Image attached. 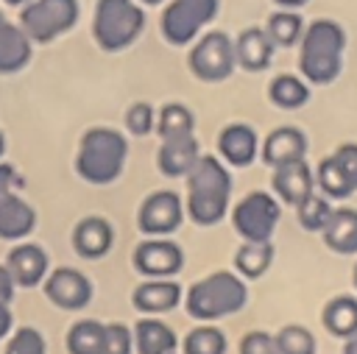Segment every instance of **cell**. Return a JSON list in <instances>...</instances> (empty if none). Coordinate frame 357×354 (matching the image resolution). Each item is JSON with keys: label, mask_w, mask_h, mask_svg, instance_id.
<instances>
[{"label": "cell", "mask_w": 357, "mask_h": 354, "mask_svg": "<svg viewBox=\"0 0 357 354\" xmlns=\"http://www.w3.org/2000/svg\"><path fill=\"white\" fill-rule=\"evenodd\" d=\"M354 287H357V265H354Z\"/></svg>", "instance_id": "7dc6e473"}, {"label": "cell", "mask_w": 357, "mask_h": 354, "mask_svg": "<svg viewBox=\"0 0 357 354\" xmlns=\"http://www.w3.org/2000/svg\"><path fill=\"white\" fill-rule=\"evenodd\" d=\"M273 262V245L271 243H248L243 240V245L234 254V268L243 279H259Z\"/></svg>", "instance_id": "484cf974"}, {"label": "cell", "mask_w": 357, "mask_h": 354, "mask_svg": "<svg viewBox=\"0 0 357 354\" xmlns=\"http://www.w3.org/2000/svg\"><path fill=\"white\" fill-rule=\"evenodd\" d=\"M329 215H332V206H329L326 195H318L315 190H312L301 203H296V217H298V223H301L307 231H321V229L326 226Z\"/></svg>", "instance_id": "1f68e13d"}, {"label": "cell", "mask_w": 357, "mask_h": 354, "mask_svg": "<svg viewBox=\"0 0 357 354\" xmlns=\"http://www.w3.org/2000/svg\"><path fill=\"white\" fill-rule=\"evenodd\" d=\"M332 159L337 162V167L343 170V176L349 178V184H351L354 192H357V145H351V142L340 145V148L332 153Z\"/></svg>", "instance_id": "74e56055"}, {"label": "cell", "mask_w": 357, "mask_h": 354, "mask_svg": "<svg viewBox=\"0 0 357 354\" xmlns=\"http://www.w3.org/2000/svg\"><path fill=\"white\" fill-rule=\"evenodd\" d=\"M114 245V229L106 217L100 215H89L81 217L73 229V248L75 254H81L84 259H100L112 251Z\"/></svg>", "instance_id": "5bb4252c"}, {"label": "cell", "mask_w": 357, "mask_h": 354, "mask_svg": "<svg viewBox=\"0 0 357 354\" xmlns=\"http://www.w3.org/2000/svg\"><path fill=\"white\" fill-rule=\"evenodd\" d=\"M47 251L36 243H20L8 251L6 268L17 287H36L47 276Z\"/></svg>", "instance_id": "4fadbf2b"}, {"label": "cell", "mask_w": 357, "mask_h": 354, "mask_svg": "<svg viewBox=\"0 0 357 354\" xmlns=\"http://www.w3.org/2000/svg\"><path fill=\"white\" fill-rule=\"evenodd\" d=\"M268 95H271L273 106H279V109H301L310 100V86L301 78H296L290 72H282L271 81Z\"/></svg>", "instance_id": "4316f807"}, {"label": "cell", "mask_w": 357, "mask_h": 354, "mask_svg": "<svg viewBox=\"0 0 357 354\" xmlns=\"http://www.w3.org/2000/svg\"><path fill=\"white\" fill-rule=\"evenodd\" d=\"M220 0H170L162 11V36L170 45H190L215 17H218Z\"/></svg>", "instance_id": "52a82bcc"}, {"label": "cell", "mask_w": 357, "mask_h": 354, "mask_svg": "<svg viewBox=\"0 0 357 354\" xmlns=\"http://www.w3.org/2000/svg\"><path fill=\"white\" fill-rule=\"evenodd\" d=\"M324 326L335 337H351L357 332V298L337 295L324 307Z\"/></svg>", "instance_id": "d4e9b609"}, {"label": "cell", "mask_w": 357, "mask_h": 354, "mask_svg": "<svg viewBox=\"0 0 357 354\" xmlns=\"http://www.w3.org/2000/svg\"><path fill=\"white\" fill-rule=\"evenodd\" d=\"M279 354H315V337L310 329L290 323L284 329H279V334H273Z\"/></svg>", "instance_id": "d6a6232c"}, {"label": "cell", "mask_w": 357, "mask_h": 354, "mask_svg": "<svg viewBox=\"0 0 357 354\" xmlns=\"http://www.w3.org/2000/svg\"><path fill=\"white\" fill-rule=\"evenodd\" d=\"M131 262L148 279H170L184 268V251L167 237H148L134 248Z\"/></svg>", "instance_id": "8fae6325"}, {"label": "cell", "mask_w": 357, "mask_h": 354, "mask_svg": "<svg viewBox=\"0 0 357 354\" xmlns=\"http://www.w3.org/2000/svg\"><path fill=\"white\" fill-rule=\"evenodd\" d=\"M346 33L335 20H315L301 33L298 70L310 84H332L343 70Z\"/></svg>", "instance_id": "7a4b0ae2"}, {"label": "cell", "mask_w": 357, "mask_h": 354, "mask_svg": "<svg viewBox=\"0 0 357 354\" xmlns=\"http://www.w3.org/2000/svg\"><path fill=\"white\" fill-rule=\"evenodd\" d=\"M36 212L17 192L0 195V240H22L33 231Z\"/></svg>", "instance_id": "7402d4cb"}, {"label": "cell", "mask_w": 357, "mask_h": 354, "mask_svg": "<svg viewBox=\"0 0 357 354\" xmlns=\"http://www.w3.org/2000/svg\"><path fill=\"white\" fill-rule=\"evenodd\" d=\"M231 176L218 156L201 153L192 170L187 173V203L184 212L198 226H215L229 212Z\"/></svg>", "instance_id": "6da1fadb"}, {"label": "cell", "mask_w": 357, "mask_h": 354, "mask_svg": "<svg viewBox=\"0 0 357 354\" xmlns=\"http://www.w3.org/2000/svg\"><path fill=\"white\" fill-rule=\"evenodd\" d=\"M343 354H357V332L351 337H346V346H343Z\"/></svg>", "instance_id": "b9f144b4"}, {"label": "cell", "mask_w": 357, "mask_h": 354, "mask_svg": "<svg viewBox=\"0 0 357 354\" xmlns=\"http://www.w3.org/2000/svg\"><path fill=\"white\" fill-rule=\"evenodd\" d=\"M181 351L184 354H226V334L209 323L195 326L181 340Z\"/></svg>", "instance_id": "f546056e"}, {"label": "cell", "mask_w": 357, "mask_h": 354, "mask_svg": "<svg viewBox=\"0 0 357 354\" xmlns=\"http://www.w3.org/2000/svg\"><path fill=\"white\" fill-rule=\"evenodd\" d=\"M304 156H307V137L293 125H282V128L271 131L262 142V162L271 167L298 162Z\"/></svg>", "instance_id": "d6986e66"}, {"label": "cell", "mask_w": 357, "mask_h": 354, "mask_svg": "<svg viewBox=\"0 0 357 354\" xmlns=\"http://www.w3.org/2000/svg\"><path fill=\"white\" fill-rule=\"evenodd\" d=\"M245 301H248V287L243 276L231 270H215L187 290L184 309L190 318L209 323V321L240 312Z\"/></svg>", "instance_id": "3957f363"}, {"label": "cell", "mask_w": 357, "mask_h": 354, "mask_svg": "<svg viewBox=\"0 0 357 354\" xmlns=\"http://www.w3.org/2000/svg\"><path fill=\"white\" fill-rule=\"evenodd\" d=\"M31 45L33 42L22 31V25H14L0 11V72H20L31 61Z\"/></svg>", "instance_id": "ffe728a7"}, {"label": "cell", "mask_w": 357, "mask_h": 354, "mask_svg": "<svg viewBox=\"0 0 357 354\" xmlns=\"http://www.w3.org/2000/svg\"><path fill=\"white\" fill-rule=\"evenodd\" d=\"M128 159V142L120 131L95 125L84 131L78 142V156H75V170L84 181L89 184H112Z\"/></svg>", "instance_id": "277c9868"}, {"label": "cell", "mask_w": 357, "mask_h": 354, "mask_svg": "<svg viewBox=\"0 0 357 354\" xmlns=\"http://www.w3.org/2000/svg\"><path fill=\"white\" fill-rule=\"evenodd\" d=\"M3 151H6V137H3V131H0V156H3Z\"/></svg>", "instance_id": "f6af8a7d"}, {"label": "cell", "mask_w": 357, "mask_h": 354, "mask_svg": "<svg viewBox=\"0 0 357 354\" xmlns=\"http://www.w3.org/2000/svg\"><path fill=\"white\" fill-rule=\"evenodd\" d=\"M22 184V178L17 176V170L11 164H0V195L17 192V187Z\"/></svg>", "instance_id": "f35d334b"}, {"label": "cell", "mask_w": 357, "mask_h": 354, "mask_svg": "<svg viewBox=\"0 0 357 354\" xmlns=\"http://www.w3.org/2000/svg\"><path fill=\"white\" fill-rule=\"evenodd\" d=\"M11 332V309L8 304H0V340Z\"/></svg>", "instance_id": "60d3db41"}, {"label": "cell", "mask_w": 357, "mask_h": 354, "mask_svg": "<svg viewBox=\"0 0 357 354\" xmlns=\"http://www.w3.org/2000/svg\"><path fill=\"white\" fill-rule=\"evenodd\" d=\"M276 6H282V8H301L307 0H273Z\"/></svg>", "instance_id": "7bdbcfd3"}, {"label": "cell", "mask_w": 357, "mask_h": 354, "mask_svg": "<svg viewBox=\"0 0 357 354\" xmlns=\"http://www.w3.org/2000/svg\"><path fill=\"white\" fill-rule=\"evenodd\" d=\"M3 3H6V6H25L28 0H3Z\"/></svg>", "instance_id": "ee69618b"}, {"label": "cell", "mask_w": 357, "mask_h": 354, "mask_svg": "<svg viewBox=\"0 0 357 354\" xmlns=\"http://www.w3.org/2000/svg\"><path fill=\"white\" fill-rule=\"evenodd\" d=\"M45 295L59 309H84L92 301V282L78 268H56L45 276Z\"/></svg>", "instance_id": "7c38bea8"}, {"label": "cell", "mask_w": 357, "mask_h": 354, "mask_svg": "<svg viewBox=\"0 0 357 354\" xmlns=\"http://www.w3.org/2000/svg\"><path fill=\"white\" fill-rule=\"evenodd\" d=\"M81 14L78 0H28L20 11V25L31 42H53L75 28Z\"/></svg>", "instance_id": "8992f818"}, {"label": "cell", "mask_w": 357, "mask_h": 354, "mask_svg": "<svg viewBox=\"0 0 357 354\" xmlns=\"http://www.w3.org/2000/svg\"><path fill=\"white\" fill-rule=\"evenodd\" d=\"M14 279H11V273H8V268L6 265H0V304H8L11 298H14Z\"/></svg>", "instance_id": "ab89813d"}, {"label": "cell", "mask_w": 357, "mask_h": 354, "mask_svg": "<svg viewBox=\"0 0 357 354\" xmlns=\"http://www.w3.org/2000/svg\"><path fill=\"white\" fill-rule=\"evenodd\" d=\"M134 348L137 354H176L178 340L165 321L148 315L134 323Z\"/></svg>", "instance_id": "603a6c76"}, {"label": "cell", "mask_w": 357, "mask_h": 354, "mask_svg": "<svg viewBox=\"0 0 357 354\" xmlns=\"http://www.w3.org/2000/svg\"><path fill=\"white\" fill-rule=\"evenodd\" d=\"M279 201L271 192L254 190L245 198L237 201L234 212H231V223L234 231L248 240V243H271L276 223H279Z\"/></svg>", "instance_id": "ba28073f"}, {"label": "cell", "mask_w": 357, "mask_h": 354, "mask_svg": "<svg viewBox=\"0 0 357 354\" xmlns=\"http://www.w3.org/2000/svg\"><path fill=\"white\" fill-rule=\"evenodd\" d=\"M142 3H148V6H159L162 0H142Z\"/></svg>", "instance_id": "bcb514c9"}, {"label": "cell", "mask_w": 357, "mask_h": 354, "mask_svg": "<svg viewBox=\"0 0 357 354\" xmlns=\"http://www.w3.org/2000/svg\"><path fill=\"white\" fill-rule=\"evenodd\" d=\"M273 42L268 36L265 28H245L240 31V36L234 39V56H237V64L243 70H251V72H259L271 64L273 59Z\"/></svg>", "instance_id": "44dd1931"}, {"label": "cell", "mask_w": 357, "mask_h": 354, "mask_svg": "<svg viewBox=\"0 0 357 354\" xmlns=\"http://www.w3.org/2000/svg\"><path fill=\"white\" fill-rule=\"evenodd\" d=\"M240 354H279L273 334L268 332H248L240 340Z\"/></svg>", "instance_id": "8d00e7d4"}, {"label": "cell", "mask_w": 357, "mask_h": 354, "mask_svg": "<svg viewBox=\"0 0 357 354\" xmlns=\"http://www.w3.org/2000/svg\"><path fill=\"white\" fill-rule=\"evenodd\" d=\"M195 117L184 103H165L156 114V134L165 137H178V134H192Z\"/></svg>", "instance_id": "f1b7e54d"}, {"label": "cell", "mask_w": 357, "mask_h": 354, "mask_svg": "<svg viewBox=\"0 0 357 354\" xmlns=\"http://www.w3.org/2000/svg\"><path fill=\"white\" fill-rule=\"evenodd\" d=\"M271 184H273V192H276L284 203L296 206V203H301V201L312 192L315 176H312L310 164H307L304 159H298V162H287V164L273 167V181H271Z\"/></svg>", "instance_id": "e0dca14e"}, {"label": "cell", "mask_w": 357, "mask_h": 354, "mask_svg": "<svg viewBox=\"0 0 357 354\" xmlns=\"http://www.w3.org/2000/svg\"><path fill=\"white\" fill-rule=\"evenodd\" d=\"M184 220V201L173 190H156L151 192L137 212V226L148 237H162L170 234L181 226Z\"/></svg>", "instance_id": "30bf717a"}, {"label": "cell", "mask_w": 357, "mask_h": 354, "mask_svg": "<svg viewBox=\"0 0 357 354\" xmlns=\"http://www.w3.org/2000/svg\"><path fill=\"white\" fill-rule=\"evenodd\" d=\"M131 348H134V332L126 323H106L100 354H131Z\"/></svg>", "instance_id": "d590c367"}, {"label": "cell", "mask_w": 357, "mask_h": 354, "mask_svg": "<svg viewBox=\"0 0 357 354\" xmlns=\"http://www.w3.org/2000/svg\"><path fill=\"white\" fill-rule=\"evenodd\" d=\"M187 64H190V72L198 81H206V84L226 81L231 75L234 64H237L234 42L223 31H209L192 45V50L187 56Z\"/></svg>", "instance_id": "9c48e42d"}, {"label": "cell", "mask_w": 357, "mask_h": 354, "mask_svg": "<svg viewBox=\"0 0 357 354\" xmlns=\"http://www.w3.org/2000/svg\"><path fill=\"white\" fill-rule=\"evenodd\" d=\"M103 329L106 323L100 321H78L67 332V351L70 354H100L103 351Z\"/></svg>", "instance_id": "83f0119b"}, {"label": "cell", "mask_w": 357, "mask_h": 354, "mask_svg": "<svg viewBox=\"0 0 357 354\" xmlns=\"http://www.w3.org/2000/svg\"><path fill=\"white\" fill-rule=\"evenodd\" d=\"M257 131L245 123H231L218 134V151L231 167H245L257 159Z\"/></svg>", "instance_id": "ac0fdd59"}, {"label": "cell", "mask_w": 357, "mask_h": 354, "mask_svg": "<svg viewBox=\"0 0 357 354\" xmlns=\"http://www.w3.org/2000/svg\"><path fill=\"white\" fill-rule=\"evenodd\" d=\"M184 298L181 293V284L173 282V279H148L142 284H137L131 301L139 312L145 315H162V312H170L173 307H178V301Z\"/></svg>", "instance_id": "2e32d148"}, {"label": "cell", "mask_w": 357, "mask_h": 354, "mask_svg": "<svg viewBox=\"0 0 357 354\" xmlns=\"http://www.w3.org/2000/svg\"><path fill=\"white\" fill-rule=\"evenodd\" d=\"M265 31H268V36H271L273 45H279V47H293L296 42H301L304 25H301V17H298L293 8H287V11L271 14Z\"/></svg>", "instance_id": "4dcf8cb0"}, {"label": "cell", "mask_w": 357, "mask_h": 354, "mask_svg": "<svg viewBox=\"0 0 357 354\" xmlns=\"http://www.w3.org/2000/svg\"><path fill=\"white\" fill-rule=\"evenodd\" d=\"M201 151H198V139L195 134H178V137H165L159 145V170L170 178L176 176H187L192 170V164L198 162Z\"/></svg>", "instance_id": "9a60e30c"}, {"label": "cell", "mask_w": 357, "mask_h": 354, "mask_svg": "<svg viewBox=\"0 0 357 354\" xmlns=\"http://www.w3.org/2000/svg\"><path fill=\"white\" fill-rule=\"evenodd\" d=\"M126 128H128L134 137L151 134V131L156 128V111H153V106L145 103V100L131 103L128 111H126Z\"/></svg>", "instance_id": "e575fe53"}, {"label": "cell", "mask_w": 357, "mask_h": 354, "mask_svg": "<svg viewBox=\"0 0 357 354\" xmlns=\"http://www.w3.org/2000/svg\"><path fill=\"white\" fill-rule=\"evenodd\" d=\"M145 31V11L134 0H98L92 17V36L100 50L117 53L131 47Z\"/></svg>", "instance_id": "5b68a950"}, {"label": "cell", "mask_w": 357, "mask_h": 354, "mask_svg": "<svg viewBox=\"0 0 357 354\" xmlns=\"http://www.w3.org/2000/svg\"><path fill=\"white\" fill-rule=\"evenodd\" d=\"M321 237L335 254H357V209H332L326 226L321 229Z\"/></svg>", "instance_id": "cb8c5ba5"}, {"label": "cell", "mask_w": 357, "mask_h": 354, "mask_svg": "<svg viewBox=\"0 0 357 354\" xmlns=\"http://www.w3.org/2000/svg\"><path fill=\"white\" fill-rule=\"evenodd\" d=\"M6 354H47V343L39 329L33 326H20L6 346Z\"/></svg>", "instance_id": "836d02e7"}]
</instances>
